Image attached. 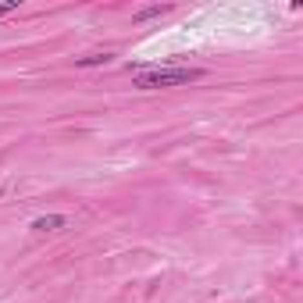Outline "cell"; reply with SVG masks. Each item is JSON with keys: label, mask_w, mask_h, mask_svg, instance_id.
Returning <instances> with one entry per match:
<instances>
[{"label": "cell", "mask_w": 303, "mask_h": 303, "mask_svg": "<svg viewBox=\"0 0 303 303\" xmlns=\"http://www.w3.org/2000/svg\"><path fill=\"white\" fill-rule=\"evenodd\" d=\"M111 54H89V57H79L75 61V68H96V64H107Z\"/></svg>", "instance_id": "obj_4"}, {"label": "cell", "mask_w": 303, "mask_h": 303, "mask_svg": "<svg viewBox=\"0 0 303 303\" xmlns=\"http://www.w3.org/2000/svg\"><path fill=\"white\" fill-rule=\"evenodd\" d=\"M64 225H68L64 214H43V218L32 221V232H57V229H64Z\"/></svg>", "instance_id": "obj_2"}, {"label": "cell", "mask_w": 303, "mask_h": 303, "mask_svg": "<svg viewBox=\"0 0 303 303\" xmlns=\"http://www.w3.org/2000/svg\"><path fill=\"white\" fill-rule=\"evenodd\" d=\"M204 79V68H178V64H150L146 71L136 75V89H171V86H189Z\"/></svg>", "instance_id": "obj_1"}, {"label": "cell", "mask_w": 303, "mask_h": 303, "mask_svg": "<svg viewBox=\"0 0 303 303\" xmlns=\"http://www.w3.org/2000/svg\"><path fill=\"white\" fill-rule=\"evenodd\" d=\"M18 8V0H11V4H0V15H8V11H15Z\"/></svg>", "instance_id": "obj_5"}, {"label": "cell", "mask_w": 303, "mask_h": 303, "mask_svg": "<svg viewBox=\"0 0 303 303\" xmlns=\"http://www.w3.org/2000/svg\"><path fill=\"white\" fill-rule=\"evenodd\" d=\"M171 8L168 4H157V8H143V11H136V22H146V18H161V15H168Z\"/></svg>", "instance_id": "obj_3"}]
</instances>
